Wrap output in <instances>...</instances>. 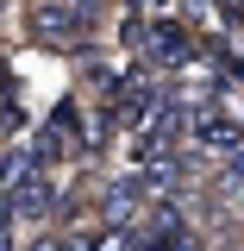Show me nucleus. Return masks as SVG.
I'll use <instances>...</instances> for the list:
<instances>
[{
    "instance_id": "nucleus-7",
    "label": "nucleus",
    "mask_w": 244,
    "mask_h": 251,
    "mask_svg": "<svg viewBox=\"0 0 244 251\" xmlns=\"http://www.w3.org/2000/svg\"><path fill=\"white\" fill-rule=\"evenodd\" d=\"M31 251H75V245H69V239H38Z\"/></svg>"
},
{
    "instance_id": "nucleus-1",
    "label": "nucleus",
    "mask_w": 244,
    "mask_h": 251,
    "mask_svg": "<svg viewBox=\"0 0 244 251\" xmlns=\"http://www.w3.org/2000/svg\"><path fill=\"white\" fill-rule=\"evenodd\" d=\"M6 214H13V226H50L57 220V182L44 170L19 176V188L6 195Z\"/></svg>"
},
{
    "instance_id": "nucleus-3",
    "label": "nucleus",
    "mask_w": 244,
    "mask_h": 251,
    "mask_svg": "<svg viewBox=\"0 0 244 251\" xmlns=\"http://www.w3.org/2000/svg\"><path fill=\"white\" fill-rule=\"evenodd\" d=\"M82 19H75V6H63V0H44L38 13H31V38L38 44H50V50H75L82 44Z\"/></svg>"
},
{
    "instance_id": "nucleus-2",
    "label": "nucleus",
    "mask_w": 244,
    "mask_h": 251,
    "mask_svg": "<svg viewBox=\"0 0 244 251\" xmlns=\"http://www.w3.org/2000/svg\"><path fill=\"white\" fill-rule=\"evenodd\" d=\"M194 50H200V44H194V31H188L182 19H144V57H151V63L182 69Z\"/></svg>"
},
{
    "instance_id": "nucleus-4",
    "label": "nucleus",
    "mask_w": 244,
    "mask_h": 251,
    "mask_svg": "<svg viewBox=\"0 0 244 251\" xmlns=\"http://www.w3.org/2000/svg\"><path fill=\"white\" fill-rule=\"evenodd\" d=\"M88 251H144V232H138V220L132 226H100L88 239Z\"/></svg>"
},
{
    "instance_id": "nucleus-6",
    "label": "nucleus",
    "mask_w": 244,
    "mask_h": 251,
    "mask_svg": "<svg viewBox=\"0 0 244 251\" xmlns=\"http://www.w3.org/2000/svg\"><path fill=\"white\" fill-rule=\"evenodd\" d=\"M132 6H138L144 19H163V6H169V0H132Z\"/></svg>"
},
{
    "instance_id": "nucleus-5",
    "label": "nucleus",
    "mask_w": 244,
    "mask_h": 251,
    "mask_svg": "<svg viewBox=\"0 0 244 251\" xmlns=\"http://www.w3.org/2000/svg\"><path fill=\"white\" fill-rule=\"evenodd\" d=\"M219 182H225V188H244V145H238V151H225V163H219Z\"/></svg>"
}]
</instances>
